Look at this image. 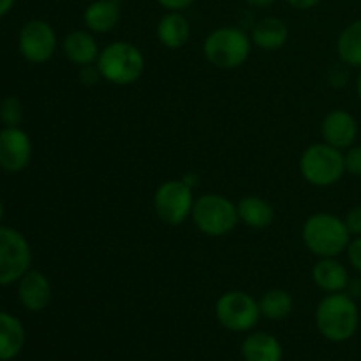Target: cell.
Listing matches in <instances>:
<instances>
[{
  "label": "cell",
  "mask_w": 361,
  "mask_h": 361,
  "mask_svg": "<svg viewBox=\"0 0 361 361\" xmlns=\"http://www.w3.org/2000/svg\"><path fill=\"white\" fill-rule=\"evenodd\" d=\"M317 331L330 342H348L360 328V309L355 296L348 293H330L316 309Z\"/></svg>",
  "instance_id": "cell-1"
},
{
  "label": "cell",
  "mask_w": 361,
  "mask_h": 361,
  "mask_svg": "<svg viewBox=\"0 0 361 361\" xmlns=\"http://www.w3.org/2000/svg\"><path fill=\"white\" fill-rule=\"evenodd\" d=\"M351 233L344 219L334 214H314L302 228V240L307 249L317 257H337L345 252Z\"/></svg>",
  "instance_id": "cell-2"
},
{
  "label": "cell",
  "mask_w": 361,
  "mask_h": 361,
  "mask_svg": "<svg viewBox=\"0 0 361 361\" xmlns=\"http://www.w3.org/2000/svg\"><path fill=\"white\" fill-rule=\"evenodd\" d=\"M97 67L102 80L118 87L133 85L143 76L145 56L137 46L127 41H115L101 49Z\"/></svg>",
  "instance_id": "cell-3"
},
{
  "label": "cell",
  "mask_w": 361,
  "mask_h": 361,
  "mask_svg": "<svg viewBox=\"0 0 361 361\" xmlns=\"http://www.w3.org/2000/svg\"><path fill=\"white\" fill-rule=\"evenodd\" d=\"M252 39L242 28L221 27L207 35L203 42L204 59L217 69L233 71L249 60Z\"/></svg>",
  "instance_id": "cell-4"
},
{
  "label": "cell",
  "mask_w": 361,
  "mask_h": 361,
  "mask_svg": "<svg viewBox=\"0 0 361 361\" xmlns=\"http://www.w3.org/2000/svg\"><path fill=\"white\" fill-rule=\"evenodd\" d=\"M300 173L314 187L335 185L345 173L344 152L324 141L310 145L300 157Z\"/></svg>",
  "instance_id": "cell-5"
},
{
  "label": "cell",
  "mask_w": 361,
  "mask_h": 361,
  "mask_svg": "<svg viewBox=\"0 0 361 361\" xmlns=\"http://www.w3.org/2000/svg\"><path fill=\"white\" fill-rule=\"evenodd\" d=\"M190 217L197 231L212 238L229 235L240 222L236 204L221 194H204L197 197Z\"/></svg>",
  "instance_id": "cell-6"
},
{
  "label": "cell",
  "mask_w": 361,
  "mask_h": 361,
  "mask_svg": "<svg viewBox=\"0 0 361 361\" xmlns=\"http://www.w3.org/2000/svg\"><path fill=\"white\" fill-rule=\"evenodd\" d=\"M215 317L226 330L249 334L257 326L261 316L259 302L245 291H228L215 303Z\"/></svg>",
  "instance_id": "cell-7"
},
{
  "label": "cell",
  "mask_w": 361,
  "mask_h": 361,
  "mask_svg": "<svg viewBox=\"0 0 361 361\" xmlns=\"http://www.w3.org/2000/svg\"><path fill=\"white\" fill-rule=\"evenodd\" d=\"M192 187L185 180H168L154 194V210L166 226H180L192 215Z\"/></svg>",
  "instance_id": "cell-8"
},
{
  "label": "cell",
  "mask_w": 361,
  "mask_h": 361,
  "mask_svg": "<svg viewBox=\"0 0 361 361\" xmlns=\"http://www.w3.org/2000/svg\"><path fill=\"white\" fill-rule=\"evenodd\" d=\"M32 263V250L27 238L13 228L0 226V286L20 281Z\"/></svg>",
  "instance_id": "cell-9"
},
{
  "label": "cell",
  "mask_w": 361,
  "mask_h": 361,
  "mask_svg": "<svg viewBox=\"0 0 361 361\" xmlns=\"http://www.w3.org/2000/svg\"><path fill=\"white\" fill-rule=\"evenodd\" d=\"M20 51L28 62L44 63L56 51V32L48 21L32 20L23 25L20 32Z\"/></svg>",
  "instance_id": "cell-10"
},
{
  "label": "cell",
  "mask_w": 361,
  "mask_h": 361,
  "mask_svg": "<svg viewBox=\"0 0 361 361\" xmlns=\"http://www.w3.org/2000/svg\"><path fill=\"white\" fill-rule=\"evenodd\" d=\"M32 157V141L20 127L0 130V168L18 173L25 169Z\"/></svg>",
  "instance_id": "cell-11"
},
{
  "label": "cell",
  "mask_w": 361,
  "mask_h": 361,
  "mask_svg": "<svg viewBox=\"0 0 361 361\" xmlns=\"http://www.w3.org/2000/svg\"><path fill=\"white\" fill-rule=\"evenodd\" d=\"M321 134L324 143L344 152L351 148L358 137V122L355 115L345 109H331L321 122Z\"/></svg>",
  "instance_id": "cell-12"
},
{
  "label": "cell",
  "mask_w": 361,
  "mask_h": 361,
  "mask_svg": "<svg viewBox=\"0 0 361 361\" xmlns=\"http://www.w3.org/2000/svg\"><path fill=\"white\" fill-rule=\"evenodd\" d=\"M18 282H20L18 296H20V302L25 309L32 310V312H41L49 305L53 289L44 274L28 270Z\"/></svg>",
  "instance_id": "cell-13"
},
{
  "label": "cell",
  "mask_w": 361,
  "mask_h": 361,
  "mask_svg": "<svg viewBox=\"0 0 361 361\" xmlns=\"http://www.w3.org/2000/svg\"><path fill=\"white\" fill-rule=\"evenodd\" d=\"M312 279L314 284L326 295L345 291L351 284L349 270L337 257H319L312 268Z\"/></svg>",
  "instance_id": "cell-14"
},
{
  "label": "cell",
  "mask_w": 361,
  "mask_h": 361,
  "mask_svg": "<svg viewBox=\"0 0 361 361\" xmlns=\"http://www.w3.org/2000/svg\"><path fill=\"white\" fill-rule=\"evenodd\" d=\"M63 55L69 62L74 66H90L95 63L99 59V49L97 41H95L94 34L90 30H73L63 37L62 41Z\"/></svg>",
  "instance_id": "cell-15"
},
{
  "label": "cell",
  "mask_w": 361,
  "mask_h": 361,
  "mask_svg": "<svg viewBox=\"0 0 361 361\" xmlns=\"http://www.w3.org/2000/svg\"><path fill=\"white\" fill-rule=\"evenodd\" d=\"M242 356L245 361H282L284 349L274 335L267 331H250L242 342Z\"/></svg>",
  "instance_id": "cell-16"
},
{
  "label": "cell",
  "mask_w": 361,
  "mask_h": 361,
  "mask_svg": "<svg viewBox=\"0 0 361 361\" xmlns=\"http://www.w3.org/2000/svg\"><path fill=\"white\" fill-rule=\"evenodd\" d=\"M122 18L120 2L115 0H94L85 9L83 21L92 34H108Z\"/></svg>",
  "instance_id": "cell-17"
},
{
  "label": "cell",
  "mask_w": 361,
  "mask_h": 361,
  "mask_svg": "<svg viewBox=\"0 0 361 361\" xmlns=\"http://www.w3.org/2000/svg\"><path fill=\"white\" fill-rule=\"evenodd\" d=\"M157 39L164 48L178 49L190 39V23L182 11H168L157 23Z\"/></svg>",
  "instance_id": "cell-18"
},
{
  "label": "cell",
  "mask_w": 361,
  "mask_h": 361,
  "mask_svg": "<svg viewBox=\"0 0 361 361\" xmlns=\"http://www.w3.org/2000/svg\"><path fill=\"white\" fill-rule=\"evenodd\" d=\"M250 39H252V44H256L257 48L275 51V49H281L288 42L289 28L281 18L267 16L254 25Z\"/></svg>",
  "instance_id": "cell-19"
},
{
  "label": "cell",
  "mask_w": 361,
  "mask_h": 361,
  "mask_svg": "<svg viewBox=\"0 0 361 361\" xmlns=\"http://www.w3.org/2000/svg\"><path fill=\"white\" fill-rule=\"evenodd\" d=\"M25 328L16 316L0 312V361L16 358L25 345Z\"/></svg>",
  "instance_id": "cell-20"
},
{
  "label": "cell",
  "mask_w": 361,
  "mask_h": 361,
  "mask_svg": "<svg viewBox=\"0 0 361 361\" xmlns=\"http://www.w3.org/2000/svg\"><path fill=\"white\" fill-rule=\"evenodd\" d=\"M242 224L252 229H264L274 222L275 210L267 200L259 196H245L236 204Z\"/></svg>",
  "instance_id": "cell-21"
},
{
  "label": "cell",
  "mask_w": 361,
  "mask_h": 361,
  "mask_svg": "<svg viewBox=\"0 0 361 361\" xmlns=\"http://www.w3.org/2000/svg\"><path fill=\"white\" fill-rule=\"evenodd\" d=\"M337 53L345 67L361 69V20L349 23L337 39Z\"/></svg>",
  "instance_id": "cell-22"
},
{
  "label": "cell",
  "mask_w": 361,
  "mask_h": 361,
  "mask_svg": "<svg viewBox=\"0 0 361 361\" xmlns=\"http://www.w3.org/2000/svg\"><path fill=\"white\" fill-rule=\"evenodd\" d=\"M261 316L270 321H282L295 309V300L286 289H270L259 300Z\"/></svg>",
  "instance_id": "cell-23"
},
{
  "label": "cell",
  "mask_w": 361,
  "mask_h": 361,
  "mask_svg": "<svg viewBox=\"0 0 361 361\" xmlns=\"http://www.w3.org/2000/svg\"><path fill=\"white\" fill-rule=\"evenodd\" d=\"M0 120L6 127H20L21 120H23V106H21L20 99L9 95L0 102Z\"/></svg>",
  "instance_id": "cell-24"
},
{
  "label": "cell",
  "mask_w": 361,
  "mask_h": 361,
  "mask_svg": "<svg viewBox=\"0 0 361 361\" xmlns=\"http://www.w3.org/2000/svg\"><path fill=\"white\" fill-rule=\"evenodd\" d=\"M345 173L353 176H361V145H353L344 152Z\"/></svg>",
  "instance_id": "cell-25"
},
{
  "label": "cell",
  "mask_w": 361,
  "mask_h": 361,
  "mask_svg": "<svg viewBox=\"0 0 361 361\" xmlns=\"http://www.w3.org/2000/svg\"><path fill=\"white\" fill-rule=\"evenodd\" d=\"M345 252H348V261L353 270H356L361 275V236H353Z\"/></svg>",
  "instance_id": "cell-26"
},
{
  "label": "cell",
  "mask_w": 361,
  "mask_h": 361,
  "mask_svg": "<svg viewBox=\"0 0 361 361\" xmlns=\"http://www.w3.org/2000/svg\"><path fill=\"white\" fill-rule=\"evenodd\" d=\"M351 236H361V207H353L344 217Z\"/></svg>",
  "instance_id": "cell-27"
},
{
  "label": "cell",
  "mask_w": 361,
  "mask_h": 361,
  "mask_svg": "<svg viewBox=\"0 0 361 361\" xmlns=\"http://www.w3.org/2000/svg\"><path fill=\"white\" fill-rule=\"evenodd\" d=\"M102 80L101 71H99L97 63H90V66L80 67V81L83 85H95Z\"/></svg>",
  "instance_id": "cell-28"
},
{
  "label": "cell",
  "mask_w": 361,
  "mask_h": 361,
  "mask_svg": "<svg viewBox=\"0 0 361 361\" xmlns=\"http://www.w3.org/2000/svg\"><path fill=\"white\" fill-rule=\"evenodd\" d=\"M196 0H157V4L161 7H164L166 11H183L187 7H190Z\"/></svg>",
  "instance_id": "cell-29"
},
{
  "label": "cell",
  "mask_w": 361,
  "mask_h": 361,
  "mask_svg": "<svg viewBox=\"0 0 361 361\" xmlns=\"http://www.w3.org/2000/svg\"><path fill=\"white\" fill-rule=\"evenodd\" d=\"M286 2H288L291 7H295V9L307 11V9H312V7L319 6L323 0H286Z\"/></svg>",
  "instance_id": "cell-30"
},
{
  "label": "cell",
  "mask_w": 361,
  "mask_h": 361,
  "mask_svg": "<svg viewBox=\"0 0 361 361\" xmlns=\"http://www.w3.org/2000/svg\"><path fill=\"white\" fill-rule=\"evenodd\" d=\"M250 7H256V9H267V7L274 6L277 0H245Z\"/></svg>",
  "instance_id": "cell-31"
},
{
  "label": "cell",
  "mask_w": 361,
  "mask_h": 361,
  "mask_svg": "<svg viewBox=\"0 0 361 361\" xmlns=\"http://www.w3.org/2000/svg\"><path fill=\"white\" fill-rule=\"evenodd\" d=\"M14 6V0H0V18L9 13Z\"/></svg>",
  "instance_id": "cell-32"
},
{
  "label": "cell",
  "mask_w": 361,
  "mask_h": 361,
  "mask_svg": "<svg viewBox=\"0 0 361 361\" xmlns=\"http://www.w3.org/2000/svg\"><path fill=\"white\" fill-rule=\"evenodd\" d=\"M356 94H358V97L361 101V69H360V74H358V80H356Z\"/></svg>",
  "instance_id": "cell-33"
},
{
  "label": "cell",
  "mask_w": 361,
  "mask_h": 361,
  "mask_svg": "<svg viewBox=\"0 0 361 361\" xmlns=\"http://www.w3.org/2000/svg\"><path fill=\"white\" fill-rule=\"evenodd\" d=\"M2 219H4V204L2 201H0V222H2Z\"/></svg>",
  "instance_id": "cell-34"
},
{
  "label": "cell",
  "mask_w": 361,
  "mask_h": 361,
  "mask_svg": "<svg viewBox=\"0 0 361 361\" xmlns=\"http://www.w3.org/2000/svg\"><path fill=\"white\" fill-rule=\"evenodd\" d=\"M115 2H122V0H115Z\"/></svg>",
  "instance_id": "cell-35"
}]
</instances>
